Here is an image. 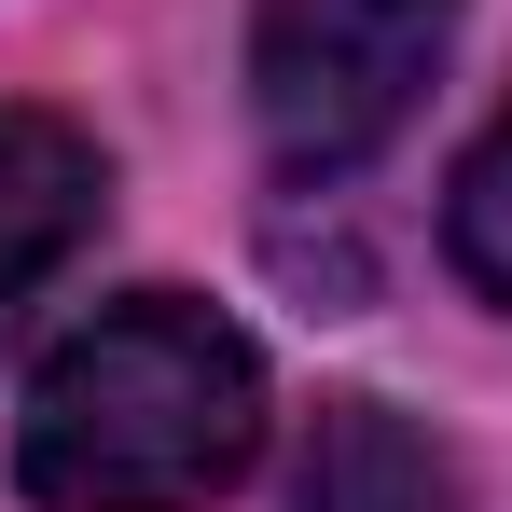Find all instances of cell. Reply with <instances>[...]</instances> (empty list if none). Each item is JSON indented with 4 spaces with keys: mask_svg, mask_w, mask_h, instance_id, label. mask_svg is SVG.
<instances>
[{
    "mask_svg": "<svg viewBox=\"0 0 512 512\" xmlns=\"http://www.w3.org/2000/svg\"><path fill=\"white\" fill-rule=\"evenodd\" d=\"M291 512H457V457L416 416H388V402H333L319 443H305Z\"/></svg>",
    "mask_w": 512,
    "mask_h": 512,
    "instance_id": "277c9868",
    "label": "cell"
},
{
    "mask_svg": "<svg viewBox=\"0 0 512 512\" xmlns=\"http://www.w3.org/2000/svg\"><path fill=\"white\" fill-rule=\"evenodd\" d=\"M443 250H457V277H471L485 305H512V125H485V139L457 153V194H443Z\"/></svg>",
    "mask_w": 512,
    "mask_h": 512,
    "instance_id": "5b68a950",
    "label": "cell"
},
{
    "mask_svg": "<svg viewBox=\"0 0 512 512\" xmlns=\"http://www.w3.org/2000/svg\"><path fill=\"white\" fill-rule=\"evenodd\" d=\"M263 457V346L194 291H125L28 374L14 471L42 512H208Z\"/></svg>",
    "mask_w": 512,
    "mask_h": 512,
    "instance_id": "6da1fadb",
    "label": "cell"
},
{
    "mask_svg": "<svg viewBox=\"0 0 512 512\" xmlns=\"http://www.w3.org/2000/svg\"><path fill=\"white\" fill-rule=\"evenodd\" d=\"M457 42V0H263L250 14V111L277 167H360L374 139H402Z\"/></svg>",
    "mask_w": 512,
    "mask_h": 512,
    "instance_id": "7a4b0ae2",
    "label": "cell"
},
{
    "mask_svg": "<svg viewBox=\"0 0 512 512\" xmlns=\"http://www.w3.org/2000/svg\"><path fill=\"white\" fill-rule=\"evenodd\" d=\"M97 194H111V167H97L84 125H56V111H0V333H14L28 291L97 236Z\"/></svg>",
    "mask_w": 512,
    "mask_h": 512,
    "instance_id": "3957f363",
    "label": "cell"
}]
</instances>
